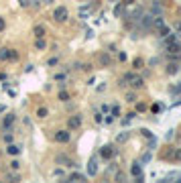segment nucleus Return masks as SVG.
Here are the masks:
<instances>
[{
  "label": "nucleus",
  "mask_w": 181,
  "mask_h": 183,
  "mask_svg": "<svg viewBox=\"0 0 181 183\" xmlns=\"http://www.w3.org/2000/svg\"><path fill=\"white\" fill-rule=\"evenodd\" d=\"M167 45H169V51H171L173 55H177V53L181 51V43H179L177 39H175V41H171V43H167Z\"/></svg>",
  "instance_id": "f257e3e1"
},
{
  "label": "nucleus",
  "mask_w": 181,
  "mask_h": 183,
  "mask_svg": "<svg viewBox=\"0 0 181 183\" xmlns=\"http://www.w3.org/2000/svg\"><path fill=\"white\" fill-rule=\"evenodd\" d=\"M53 16H55L57 20H63V18L67 16V10H65L63 6H59V8H55V12H53Z\"/></svg>",
  "instance_id": "f03ea898"
},
{
  "label": "nucleus",
  "mask_w": 181,
  "mask_h": 183,
  "mask_svg": "<svg viewBox=\"0 0 181 183\" xmlns=\"http://www.w3.org/2000/svg\"><path fill=\"white\" fill-rule=\"evenodd\" d=\"M55 141L57 143H67V141H69V132H57L55 134Z\"/></svg>",
  "instance_id": "7ed1b4c3"
},
{
  "label": "nucleus",
  "mask_w": 181,
  "mask_h": 183,
  "mask_svg": "<svg viewBox=\"0 0 181 183\" xmlns=\"http://www.w3.org/2000/svg\"><path fill=\"white\" fill-rule=\"evenodd\" d=\"M96 159H92V161H89V165H87V175H96Z\"/></svg>",
  "instance_id": "20e7f679"
},
{
  "label": "nucleus",
  "mask_w": 181,
  "mask_h": 183,
  "mask_svg": "<svg viewBox=\"0 0 181 183\" xmlns=\"http://www.w3.org/2000/svg\"><path fill=\"white\" fill-rule=\"evenodd\" d=\"M171 161H181V149H177V151H173L171 155H167Z\"/></svg>",
  "instance_id": "39448f33"
},
{
  "label": "nucleus",
  "mask_w": 181,
  "mask_h": 183,
  "mask_svg": "<svg viewBox=\"0 0 181 183\" xmlns=\"http://www.w3.org/2000/svg\"><path fill=\"white\" fill-rule=\"evenodd\" d=\"M141 171H143V169H141L139 163H134V165H132V175H134V177H141Z\"/></svg>",
  "instance_id": "423d86ee"
},
{
  "label": "nucleus",
  "mask_w": 181,
  "mask_h": 183,
  "mask_svg": "<svg viewBox=\"0 0 181 183\" xmlns=\"http://www.w3.org/2000/svg\"><path fill=\"white\" fill-rule=\"evenodd\" d=\"M79 124H81V118H79V116H75V118L69 120V126H71V128H77Z\"/></svg>",
  "instance_id": "0eeeda50"
},
{
  "label": "nucleus",
  "mask_w": 181,
  "mask_h": 183,
  "mask_svg": "<svg viewBox=\"0 0 181 183\" xmlns=\"http://www.w3.org/2000/svg\"><path fill=\"white\" fill-rule=\"evenodd\" d=\"M8 153H10V155H18V153H20V149H18L16 145H10V147H8Z\"/></svg>",
  "instance_id": "6e6552de"
},
{
  "label": "nucleus",
  "mask_w": 181,
  "mask_h": 183,
  "mask_svg": "<svg viewBox=\"0 0 181 183\" xmlns=\"http://www.w3.org/2000/svg\"><path fill=\"white\" fill-rule=\"evenodd\" d=\"M69 179H71V181H79V179H81V181H83V175H81V173H73Z\"/></svg>",
  "instance_id": "1a4fd4ad"
},
{
  "label": "nucleus",
  "mask_w": 181,
  "mask_h": 183,
  "mask_svg": "<svg viewBox=\"0 0 181 183\" xmlns=\"http://www.w3.org/2000/svg\"><path fill=\"white\" fill-rule=\"evenodd\" d=\"M155 25H157V29H163V27H165V22H163V18H157V20H155Z\"/></svg>",
  "instance_id": "9d476101"
},
{
  "label": "nucleus",
  "mask_w": 181,
  "mask_h": 183,
  "mask_svg": "<svg viewBox=\"0 0 181 183\" xmlns=\"http://www.w3.org/2000/svg\"><path fill=\"white\" fill-rule=\"evenodd\" d=\"M171 92H173V94H181V81H179V85L171 87Z\"/></svg>",
  "instance_id": "9b49d317"
},
{
  "label": "nucleus",
  "mask_w": 181,
  "mask_h": 183,
  "mask_svg": "<svg viewBox=\"0 0 181 183\" xmlns=\"http://www.w3.org/2000/svg\"><path fill=\"white\" fill-rule=\"evenodd\" d=\"M12 120H14V116H6V120H4V126H10V124H12Z\"/></svg>",
  "instance_id": "f8f14e48"
},
{
  "label": "nucleus",
  "mask_w": 181,
  "mask_h": 183,
  "mask_svg": "<svg viewBox=\"0 0 181 183\" xmlns=\"http://www.w3.org/2000/svg\"><path fill=\"white\" fill-rule=\"evenodd\" d=\"M35 33H37V37H43V33H45V31H43V27H37V29H35Z\"/></svg>",
  "instance_id": "ddd939ff"
},
{
  "label": "nucleus",
  "mask_w": 181,
  "mask_h": 183,
  "mask_svg": "<svg viewBox=\"0 0 181 183\" xmlns=\"http://www.w3.org/2000/svg\"><path fill=\"white\" fill-rule=\"evenodd\" d=\"M167 71H169V73H171V75H173V73H175V71H177V67H175V65H169V67H167Z\"/></svg>",
  "instance_id": "4468645a"
},
{
  "label": "nucleus",
  "mask_w": 181,
  "mask_h": 183,
  "mask_svg": "<svg viewBox=\"0 0 181 183\" xmlns=\"http://www.w3.org/2000/svg\"><path fill=\"white\" fill-rule=\"evenodd\" d=\"M171 139H173V130H169V132L165 134V141H171Z\"/></svg>",
  "instance_id": "2eb2a0df"
},
{
  "label": "nucleus",
  "mask_w": 181,
  "mask_h": 183,
  "mask_svg": "<svg viewBox=\"0 0 181 183\" xmlns=\"http://www.w3.org/2000/svg\"><path fill=\"white\" fill-rule=\"evenodd\" d=\"M151 157H153V155H151V153H147V155L143 157V161H145V163H147V161H151Z\"/></svg>",
  "instance_id": "dca6fc26"
},
{
  "label": "nucleus",
  "mask_w": 181,
  "mask_h": 183,
  "mask_svg": "<svg viewBox=\"0 0 181 183\" xmlns=\"http://www.w3.org/2000/svg\"><path fill=\"white\" fill-rule=\"evenodd\" d=\"M177 33L181 35V22H179V25H177Z\"/></svg>",
  "instance_id": "f3484780"
},
{
  "label": "nucleus",
  "mask_w": 181,
  "mask_h": 183,
  "mask_svg": "<svg viewBox=\"0 0 181 183\" xmlns=\"http://www.w3.org/2000/svg\"><path fill=\"white\" fill-rule=\"evenodd\" d=\"M2 27H4V22H2V20H0V29H2Z\"/></svg>",
  "instance_id": "a211bd4d"
},
{
  "label": "nucleus",
  "mask_w": 181,
  "mask_h": 183,
  "mask_svg": "<svg viewBox=\"0 0 181 183\" xmlns=\"http://www.w3.org/2000/svg\"><path fill=\"white\" fill-rule=\"evenodd\" d=\"M175 106H181V100H179V102H177V104H175Z\"/></svg>",
  "instance_id": "6ab92c4d"
},
{
  "label": "nucleus",
  "mask_w": 181,
  "mask_h": 183,
  "mask_svg": "<svg viewBox=\"0 0 181 183\" xmlns=\"http://www.w3.org/2000/svg\"><path fill=\"white\" fill-rule=\"evenodd\" d=\"M179 177H181V175H179Z\"/></svg>",
  "instance_id": "aec40b11"
}]
</instances>
